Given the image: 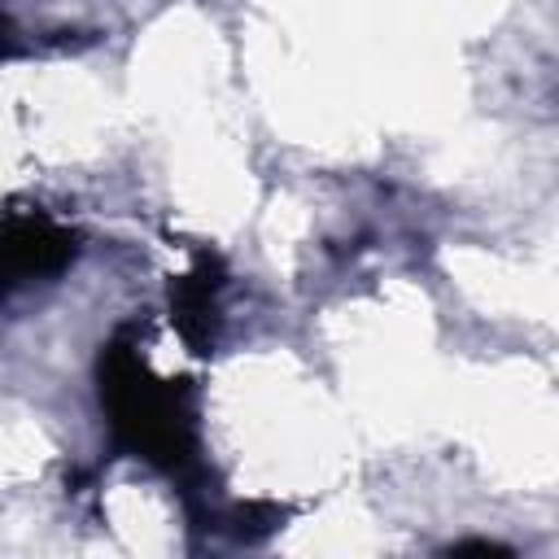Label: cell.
<instances>
[{
    "mask_svg": "<svg viewBox=\"0 0 559 559\" xmlns=\"http://www.w3.org/2000/svg\"><path fill=\"white\" fill-rule=\"evenodd\" d=\"M100 397L118 437L153 463L179 467L192 454V415L175 384L153 380L127 345H109L100 358Z\"/></svg>",
    "mask_w": 559,
    "mask_h": 559,
    "instance_id": "1",
    "label": "cell"
},
{
    "mask_svg": "<svg viewBox=\"0 0 559 559\" xmlns=\"http://www.w3.org/2000/svg\"><path fill=\"white\" fill-rule=\"evenodd\" d=\"M74 258V236L66 227H57L48 214H9L4 227V271L13 284L35 280V275H52Z\"/></svg>",
    "mask_w": 559,
    "mask_h": 559,
    "instance_id": "2",
    "label": "cell"
},
{
    "mask_svg": "<svg viewBox=\"0 0 559 559\" xmlns=\"http://www.w3.org/2000/svg\"><path fill=\"white\" fill-rule=\"evenodd\" d=\"M210 271H214V262L201 258V266H197L192 275H183V280L175 284V293H170V301H175V323H179V332L188 336V345H197L201 354L210 349V319H214V293H218V280H214Z\"/></svg>",
    "mask_w": 559,
    "mask_h": 559,
    "instance_id": "3",
    "label": "cell"
}]
</instances>
